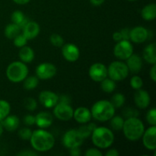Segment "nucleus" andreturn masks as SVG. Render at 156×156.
Here are the masks:
<instances>
[{"label": "nucleus", "mask_w": 156, "mask_h": 156, "mask_svg": "<svg viewBox=\"0 0 156 156\" xmlns=\"http://www.w3.org/2000/svg\"><path fill=\"white\" fill-rule=\"evenodd\" d=\"M30 141L33 149L41 152L50 150L55 144V139L53 136L42 129L32 132Z\"/></svg>", "instance_id": "obj_1"}, {"label": "nucleus", "mask_w": 156, "mask_h": 156, "mask_svg": "<svg viewBox=\"0 0 156 156\" xmlns=\"http://www.w3.org/2000/svg\"><path fill=\"white\" fill-rule=\"evenodd\" d=\"M123 131L125 137L130 141L138 140L143 136L145 131L143 122L137 117H130L124 120Z\"/></svg>", "instance_id": "obj_2"}, {"label": "nucleus", "mask_w": 156, "mask_h": 156, "mask_svg": "<svg viewBox=\"0 0 156 156\" xmlns=\"http://www.w3.org/2000/svg\"><path fill=\"white\" fill-rule=\"evenodd\" d=\"M91 116L95 120L101 122H105L111 120L115 114V108L111 101L101 100L94 104L91 110Z\"/></svg>", "instance_id": "obj_3"}, {"label": "nucleus", "mask_w": 156, "mask_h": 156, "mask_svg": "<svg viewBox=\"0 0 156 156\" xmlns=\"http://www.w3.org/2000/svg\"><path fill=\"white\" fill-rule=\"evenodd\" d=\"M91 140L95 146L100 149H107L114 143V136L108 128L96 127L91 133Z\"/></svg>", "instance_id": "obj_4"}, {"label": "nucleus", "mask_w": 156, "mask_h": 156, "mask_svg": "<svg viewBox=\"0 0 156 156\" xmlns=\"http://www.w3.org/2000/svg\"><path fill=\"white\" fill-rule=\"evenodd\" d=\"M28 74V68L23 62L15 61L9 64L6 69V76L12 82L24 81Z\"/></svg>", "instance_id": "obj_5"}, {"label": "nucleus", "mask_w": 156, "mask_h": 156, "mask_svg": "<svg viewBox=\"0 0 156 156\" xmlns=\"http://www.w3.org/2000/svg\"><path fill=\"white\" fill-rule=\"evenodd\" d=\"M129 69L124 62L114 61L110 64L108 69V75L114 81H122L129 75Z\"/></svg>", "instance_id": "obj_6"}, {"label": "nucleus", "mask_w": 156, "mask_h": 156, "mask_svg": "<svg viewBox=\"0 0 156 156\" xmlns=\"http://www.w3.org/2000/svg\"><path fill=\"white\" fill-rule=\"evenodd\" d=\"M84 141L83 137L81 136L78 129H69L67 131L62 138V143L68 149L79 147Z\"/></svg>", "instance_id": "obj_7"}, {"label": "nucleus", "mask_w": 156, "mask_h": 156, "mask_svg": "<svg viewBox=\"0 0 156 156\" xmlns=\"http://www.w3.org/2000/svg\"><path fill=\"white\" fill-rule=\"evenodd\" d=\"M133 53V47L129 41H122L117 42L114 49V54L118 59L124 60Z\"/></svg>", "instance_id": "obj_8"}, {"label": "nucleus", "mask_w": 156, "mask_h": 156, "mask_svg": "<svg viewBox=\"0 0 156 156\" xmlns=\"http://www.w3.org/2000/svg\"><path fill=\"white\" fill-rule=\"evenodd\" d=\"M73 108L69 104L58 102L54 106L53 114L55 117L62 121H68L73 117Z\"/></svg>", "instance_id": "obj_9"}, {"label": "nucleus", "mask_w": 156, "mask_h": 156, "mask_svg": "<svg viewBox=\"0 0 156 156\" xmlns=\"http://www.w3.org/2000/svg\"><path fill=\"white\" fill-rule=\"evenodd\" d=\"M56 68L53 64L50 62H44L36 68V75L38 79L43 80L50 79L56 75Z\"/></svg>", "instance_id": "obj_10"}, {"label": "nucleus", "mask_w": 156, "mask_h": 156, "mask_svg": "<svg viewBox=\"0 0 156 156\" xmlns=\"http://www.w3.org/2000/svg\"><path fill=\"white\" fill-rule=\"evenodd\" d=\"M88 74L93 81L101 82L108 76V69L103 63L96 62L91 66Z\"/></svg>", "instance_id": "obj_11"}, {"label": "nucleus", "mask_w": 156, "mask_h": 156, "mask_svg": "<svg viewBox=\"0 0 156 156\" xmlns=\"http://www.w3.org/2000/svg\"><path fill=\"white\" fill-rule=\"evenodd\" d=\"M39 101L47 108H53L59 101V96L50 91H43L39 94Z\"/></svg>", "instance_id": "obj_12"}, {"label": "nucleus", "mask_w": 156, "mask_h": 156, "mask_svg": "<svg viewBox=\"0 0 156 156\" xmlns=\"http://www.w3.org/2000/svg\"><path fill=\"white\" fill-rule=\"evenodd\" d=\"M143 143L146 149L149 150H155L156 149V127L152 126L146 131H144L143 135Z\"/></svg>", "instance_id": "obj_13"}, {"label": "nucleus", "mask_w": 156, "mask_h": 156, "mask_svg": "<svg viewBox=\"0 0 156 156\" xmlns=\"http://www.w3.org/2000/svg\"><path fill=\"white\" fill-rule=\"evenodd\" d=\"M62 54L65 59L69 62H76L79 58L80 52L76 45L73 44H66L62 45Z\"/></svg>", "instance_id": "obj_14"}, {"label": "nucleus", "mask_w": 156, "mask_h": 156, "mask_svg": "<svg viewBox=\"0 0 156 156\" xmlns=\"http://www.w3.org/2000/svg\"><path fill=\"white\" fill-rule=\"evenodd\" d=\"M149 38V31L142 26H137L130 30L129 40L136 44L145 42Z\"/></svg>", "instance_id": "obj_15"}, {"label": "nucleus", "mask_w": 156, "mask_h": 156, "mask_svg": "<svg viewBox=\"0 0 156 156\" xmlns=\"http://www.w3.org/2000/svg\"><path fill=\"white\" fill-rule=\"evenodd\" d=\"M134 101L136 105L140 109L148 108L150 104V96L149 93L145 90L139 89L134 95Z\"/></svg>", "instance_id": "obj_16"}, {"label": "nucleus", "mask_w": 156, "mask_h": 156, "mask_svg": "<svg viewBox=\"0 0 156 156\" xmlns=\"http://www.w3.org/2000/svg\"><path fill=\"white\" fill-rule=\"evenodd\" d=\"M53 116L48 112L43 111V112L38 113L35 116V123L41 129H45L50 126L53 123Z\"/></svg>", "instance_id": "obj_17"}, {"label": "nucleus", "mask_w": 156, "mask_h": 156, "mask_svg": "<svg viewBox=\"0 0 156 156\" xmlns=\"http://www.w3.org/2000/svg\"><path fill=\"white\" fill-rule=\"evenodd\" d=\"M91 111L85 107H80L73 112V117L79 123H87L91 119Z\"/></svg>", "instance_id": "obj_18"}, {"label": "nucleus", "mask_w": 156, "mask_h": 156, "mask_svg": "<svg viewBox=\"0 0 156 156\" xmlns=\"http://www.w3.org/2000/svg\"><path fill=\"white\" fill-rule=\"evenodd\" d=\"M23 34L27 40H31L36 37L40 32L39 24L35 21H28L22 28Z\"/></svg>", "instance_id": "obj_19"}, {"label": "nucleus", "mask_w": 156, "mask_h": 156, "mask_svg": "<svg viewBox=\"0 0 156 156\" xmlns=\"http://www.w3.org/2000/svg\"><path fill=\"white\" fill-rule=\"evenodd\" d=\"M126 66L131 73H138L143 67L142 58L136 54H132L126 59Z\"/></svg>", "instance_id": "obj_20"}, {"label": "nucleus", "mask_w": 156, "mask_h": 156, "mask_svg": "<svg viewBox=\"0 0 156 156\" xmlns=\"http://www.w3.org/2000/svg\"><path fill=\"white\" fill-rule=\"evenodd\" d=\"M0 122L3 128H5L9 132H13L16 130L20 124L19 118L15 115H8Z\"/></svg>", "instance_id": "obj_21"}, {"label": "nucleus", "mask_w": 156, "mask_h": 156, "mask_svg": "<svg viewBox=\"0 0 156 156\" xmlns=\"http://www.w3.org/2000/svg\"><path fill=\"white\" fill-rule=\"evenodd\" d=\"M143 58L147 62L150 64H155L156 56H155V44H149L143 50Z\"/></svg>", "instance_id": "obj_22"}, {"label": "nucleus", "mask_w": 156, "mask_h": 156, "mask_svg": "<svg viewBox=\"0 0 156 156\" xmlns=\"http://www.w3.org/2000/svg\"><path fill=\"white\" fill-rule=\"evenodd\" d=\"M142 18L146 21H152L156 18L155 4H149L145 6L141 12Z\"/></svg>", "instance_id": "obj_23"}, {"label": "nucleus", "mask_w": 156, "mask_h": 156, "mask_svg": "<svg viewBox=\"0 0 156 156\" xmlns=\"http://www.w3.org/2000/svg\"><path fill=\"white\" fill-rule=\"evenodd\" d=\"M19 58L23 62H30L34 59V52L30 47L24 46L19 51Z\"/></svg>", "instance_id": "obj_24"}, {"label": "nucleus", "mask_w": 156, "mask_h": 156, "mask_svg": "<svg viewBox=\"0 0 156 156\" xmlns=\"http://www.w3.org/2000/svg\"><path fill=\"white\" fill-rule=\"evenodd\" d=\"M12 21L14 24H18L20 27V28L22 30V28L24 27V26L28 22V20L25 18L24 13L21 11H15V12L12 13Z\"/></svg>", "instance_id": "obj_25"}, {"label": "nucleus", "mask_w": 156, "mask_h": 156, "mask_svg": "<svg viewBox=\"0 0 156 156\" xmlns=\"http://www.w3.org/2000/svg\"><path fill=\"white\" fill-rule=\"evenodd\" d=\"M21 30V29L18 24L12 23L8 24L5 28V35L9 39H14L17 35L19 34Z\"/></svg>", "instance_id": "obj_26"}, {"label": "nucleus", "mask_w": 156, "mask_h": 156, "mask_svg": "<svg viewBox=\"0 0 156 156\" xmlns=\"http://www.w3.org/2000/svg\"><path fill=\"white\" fill-rule=\"evenodd\" d=\"M101 88L102 91H104L106 93H111L115 90L116 85L115 81H114L111 79H107L105 78V79L101 81Z\"/></svg>", "instance_id": "obj_27"}, {"label": "nucleus", "mask_w": 156, "mask_h": 156, "mask_svg": "<svg viewBox=\"0 0 156 156\" xmlns=\"http://www.w3.org/2000/svg\"><path fill=\"white\" fill-rule=\"evenodd\" d=\"M96 127H97V126H96V124L91 123H88V124H85L80 126V127L78 129V131H79V133L81 134V136H82L83 137L84 140H85V139L88 138L89 136L91 135L93 130H94Z\"/></svg>", "instance_id": "obj_28"}, {"label": "nucleus", "mask_w": 156, "mask_h": 156, "mask_svg": "<svg viewBox=\"0 0 156 156\" xmlns=\"http://www.w3.org/2000/svg\"><path fill=\"white\" fill-rule=\"evenodd\" d=\"M24 88L26 90H33L35 88H37V86L38 85L39 83V80H38V78L36 76H29V77H26L24 79Z\"/></svg>", "instance_id": "obj_29"}, {"label": "nucleus", "mask_w": 156, "mask_h": 156, "mask_svg": "<svg viewBox=\"0 0 156 156\" xmlns=\"http://www.w3.org/2000/svg\"><path fill=\"white\" fill-rule=\"evenodd\" d=\"M123 123H124V120L122 117L120 116H115L111 118V128L114 130H121L123 129Z\"/></svg>", "instance_id": "obj_30"}, {"label": "nucleus", "mask_w": 156, "mask_h": 156, "mask_svg": "<svg viewBox=\"0 0 156 156\" xmlns=\"http://www.w3.org/2000/svg\"><path fill=\"white\" fill-rule=\"evenodd\" d=\"M11 111L10 105L5 100H0V121L7 117Z\"/></svg>", "instance_id": "obj_31"}, {"label": "nucleus", "mask_w": 156, "mask_h": 156, "mask_svg": "<svg viewBox=\"0 0 156 156\" xmlns=\"http://www.w3.org/2000/svg\"><path fill=\"white\" fill-rule=\"evenodd\" d=\"M111 102L113 105V106H114L115 108H121V107L124 105V102H125L124 95H123V94H121V93H117V94H115L112 98H111Z\"/></svg>", "instance_id": "obj_32"}, {"label": "nucleus", "mask_w": 156, "mask_h": 156, "mask_svg": "<svg viewBox=\"0 0 156 156\" xmlns=\"http://www.w3.org/2000/svg\"><path fill=\"white\" fill-rule=\"evenodd\" d=\"M50 43L53 44L54 47H61L64 44V40L62 37L58 34H53L50 37Z\"/></svg>", "instance_id": "obj_33"}, {"label": "nucleus", "mask_w": 156, "mask_h": 156, "mask_svg": "<svg viewBox=\"0 0 156 156\" xmlns=\"http://www.w3.org/2000/svg\"><path fill=\"white\" fill-rule=\"evenodd\" d=\"M13 40L14 45L17 47H19V48L24 47V46H26L27 42V39L23 34H19Z\"/></svg>", "instance_id": "obj_34"}, {"label": "nucleus", "mask_w": 156, "mask_h": 156, "mask_svg": "<svg viewBox=\"0 0 156 156\" xmlns=\"http://www.w3.org/2000/svg\"><path fill=\"white\" fill-rule=\"evenodd\" d=\"M130 85L133 88H134L136 90L141 89L143 85V79L140 76H134L130 79Z\"/></svg>", "instance_id": "obj_35"}, {"label": "nucleus", "mask_w": 156, "mask_h": 156, "mask_svg": "<svg viewBox=\"0 0 156 156\" xmlns=\"http://www.w3.org/2000/svg\"><path fill=\"white\" fill-rule=\"evenodd\" d=\"M24 107L25 108V109L28 110L30 111H33L37 107V103L34 98H27L24 101Z\"/></svg>", "instance_id": "obj_36"}, {"label": "nucleus", "mask_w": 156, "mask_h": 156, "mask_svg": "<svg viewBox=\"0 0 156 156\" xmlns=\"http://www.w3.org/2000/svg\"><path fill=\"white\" fill-rule=\"evenodd\" d=\"M146 120L152 126L156 125V110L155 108L149 110L146 114Z\"/></svg>", "instance_id": "obj_37"}, {"label": "nucleus", "mask_w": 156, "mask_h": 156, "mask_svg": "<svg viewBox=\"0 0 156 156\" xmlns=\"http://www.w3.org/2000/svg\"><path fill=\"white\" fill-rule=\"evenodd\" d=\"M32 135V131L29 128H23L18 132V136L23 140H30Z\"/></svg>", "instance_id": "obj_38"}, {"label": "nucleus", "mask_w": 156, "mask_h": 156, "mask_svg": "<svg viewBox=\"0 0 156 156\" xmlns=\"http://www.w3.org/2000/svg\"><path fill=\"white\" fill-rule=\"evenodd\" d=\"M139 115V112L136 110L131 108H127L123 111V116L126 118H130V117H137Z\"/></svg>", "instance_id": "obj_39"}, {"label": "nucleus", "mask_w": 156, "mask_h": 156, "mask_svg": "<svg viewBox=\"0 0 156 156\" xmlns=\"http://www.w3.org/2000/svg\"><path fill=\"white\" fill-rule=\"evenodd\" d=\"M23 122L27 126H32L35 123V117L30 114H27L23 119Z\"/></svg>", "instance_id": "obj_40"}, {"label": "nucleus", "mask_w": 156, "mask_h": 156, "mask_svg": "<svg viewBox=\"0 0 156 156\" xmlns=\"http://www.w3.org/2000/svg\"><path fill=\"white\" fill-rule=\"evenodd\" d=\"M86 156H102V152L99 151L98 149L91 148V149H88L85 153Z\"/></svg>", "instance_id": "obj_41"}, {"label": "nucleus", "mask_w": 156, "mask_h": 156, "mask_svg": "<svg viewBox=\"0 0 156 156\" xmlns=\"http://www.w3.org/2000/svg\"><path fill=\"white\" fill-rule=\"evenodd\" d=\"M120 34L122 36V40L124 41H129V33H130V30L128 28H123L120 30Z\"/></svg>", "instance_id": "obj_42"}, {"label": "nucleus", "mask_w": 156, "mask_h": 156, "mask_svg": "<svg viewBox=\"0 0 156 156\" xmlns=\"http://www.w3.org/2000/svg\"><path fill=\"white\" fill-rule=\"evenodd\" d=\"M149 76H150V78L152 79V80L153 81V82H155V81H156V66H155V64H153V66H152V69H150Z\"/></svg>", "instance_id": "obj_43"}, {"label": "nucleus", "mask_w": 156, "mask_h": 156, "mask_svg": "<svg viewBox=\"0 0 156 156\" xmlns=\"http://www.w3.org/2000/svg\"><path fill=\"white\" fill-rule=\"evenodd\" d=\"M70 154L73 156H79L81 155V151L79 147H74L70 149Z\"/></svg>", "instance_id": "obj_44"}, {"label": "nucleus", "mask_w": 156, "mask_h": 156, "mask_svg": "<svg viewBox=\"0 0 156 156\" xmlns=\"http://www.w3.org/2000/svg\"><path fill=\"white\" fill-rule=\"evenodd\" d=\"M37 154L34 152H32V151L26 150L24 151V152H21L20 153L18 154V155H21V156H34L37 155Z\"/></svg>", "instance_id": "obj_45"}, {"label": "nucleus", "mask_w": 156, "mask_h": 156, "mask_svg": "<svg viewBox=\"0 0 156 156\" xmlns=\"http://www.w3.org/2000/svg\"><path fill=\"white\" fill-rule=\"evenodd\" d=\"M113 39H114L116 42H119V41H122V36L120 32L117 31L115 32V33H114V34H113Z\"/></svg>", "instance_id": "obj_46"}, {"label": "nucleus", "mask_w": 156, "mask_h": 156, "mask_svg": "<svg viewBox=\"0 0 156 156\" xmlns=\"http://www.w3.org/2000/svg\"><path fill=\"white\" fill-rule=\"evenodd\" d=\"M105 155L106 156H117V155H119V152L114 149H110L109 151H108V152H106Z\"/></svg>", "instance_id": "obj_47"}, {"label": "nucleus", "mask_w": 156, "mask_h": 156, "mask_svg": "<svg viewBox=\"0 0 156 156\" xmlns=\"http://www.w3.org/2000/svg\"><path fill=\"white\" fill-rule=\"evenodd\" d=\"M105 0H90V2L94 6H99L105 2Z\"/></svg>", "instance_id": "obj_48"}, {"label": "nucleus", "mask_w": 156, "mask_h": 156, "mask_svg": "<svg viewBox=\"0 0 156 156\" xmlns=\"http://www.w3.org/2000/svg\"><path fill=\"white\" fill-rule=\"evenodd\" d=\"M30 1V0H13L14 2L18 5H25L27 3H28Z\"/></svg>", "instance_id": "obj_49"}, {"label": "nucleus", "mask_w": 156, "mask_h": 156, "mask_svg": "<svg viewBox=\"0 0 156 156\" xmlns=\"http://www.w3.org/2000/svg\"><path fill=\"white\" fill-rule=\"evenodd\" d=\"M2 133H3V126H2V125L1 122H0V136H2Z\"/></svg>", "instance_id": "obj_50"}, {"label": "nucleus", "mask_w": 156, "mask_h": 156, "mask_svg": "<svg viewBox=\"0 0 156 156\" xmlns=\"http://www.w3.org/2000/svg\"><path fill=\"white\" fill-rule=\"evenodd\" d=\"M128 1H130V2H133V1H136V0H128Z\"/></svg>", "instance_id": "obj_51"}]
</instances>
